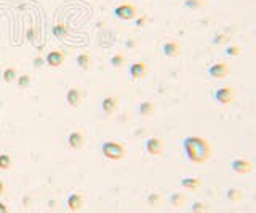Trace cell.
<instances>
[{
  "instance_id": "18",
  "label": "cell",
  "mask_w": 256,
  "mask_h": 213,
  "mask_svg": "<svg viewBox=\"0 0 256 213\" xmlns=\"http://www.w3.org/2000/svg\"><path fill=\"white\" fill-rule=\"evenodd\" d=\"M141 112H142V114L150 112V104H149V102H144V104L141 106Z\"/></svg>"
},
{
  "instance_id": "19",
  "label": "cell",
  "mask_w": 256,
  "mask_h": 213,
  "mask_svg": "<svg viewBox=\"0 0 256 213\" xmlns=\"http://www.w3.org/2000/svg\"><path fill=\"white\" fill-rule=\"evenodd\" d=\"M28 38H29V40H36V29H34V28H30V29H29Z\"/></svg>"
},
{
  "instance_id": "11",
  "label": "cell",
  "mask_w": 256,
  "mask_h": 213,
  "mask_svg": "<svg viewBox=\"0 0 256 213\" xmlns=\"http://www.w3.org/2000/svg\"><path fill=\"white\" fill-rule=\"evenodd\" d=\"M0 168L2 170L12 168V159L8 154H0Z\"/></svg>"
},
{
  "instance_id": "20",
  "label": "cell",
  "mask_w": 256,
  "mask_h": 213,
  "mask_svg": "<svg viewBox=\"0 0 256 213\" xmlns=\"http://www.w3.org/2000/svg\"><path fill=\"white\" fill-rule=\"evenodd\" d=\"M34 64H36L37 68H40V66L44 64V58H42V56H37V58L34 60Z\"/></svg>"
},
{
  "instance_id": "7",
  "label": "cell",
  "mask_w": 256,
  "mask_h": 213,
  "mask_svg": "<svg viewBox=\"0 0 256 213\" xmlns=\"http://www.w3.org/2000/svg\"><path fill=\"white\" fill-rule=\"evenodd\" d=\"M68 102H69V106H72V108H77L78 106V102H80V100H82V93H80V90L78 88H70L69 92H68Z\"/></svg>"
},
{
  "instance_id": "16",
  "label": "cell",
  "mask_w": 256,
  "mask_h": 213,
  "mask_svg": "<svg viewBox=\"0 0 256 213\" xmlns=\"http://www.w3.org/2000/svg\"><path fill=\"white\" fill-rule=\"evenodd\" d=\"M192 212H194V213H204L205 212V205L194 204V205H192Z\"/></svg>"
},
{
  "instance_id": "22",
  "label": "cell",
  "mask_w": 256,
  "mask_h": 213,
  "mask_svg": "<svg viewBox=\"0 0 256 213\" xmlns=\"http://www.w3.org/2000/svg\"><path fill=\"white\" fill-rule=\"evenodd\" d=\"M4 192V184H2V181H0V194Z\"/></svg>"
},
{
  "instance_id": "21",
  "label": "cell",
  "mask_w": 256,
  "mask_h": 213,
  "mask_svg": "<svg viewBox=\"0 0 256 213\" xmlns=\"http://www.w3.org/2000/svg\"><path fill=\"white\" fill-rule=\"evenodd\" d=\"M0 213H8L6 207H5V205H4L2 202H0Z\"/></svg>"
},
{
  "instance_id": "10",
  "label": "cell",
  "mask_w": 256,
  "mask_h": 213,
  "mask_svg": "<svg viewBox=\"0 0 256 213\" xmlns=\"http://www.w3.org/2000/svg\"><path fill=\"white\" fill-rule=\"evenodd\" d=\"M77 64H78L80 69H88V64H90V54L80 53L77 56Z\"/></svg>"
},
{
  "instance_id": "9",
  "label": "cell",
  "mask_w": 256,
  "mask_h": 213,
  "mask_svg": "<svg viewBox=\"0 0 256 213\" xmlns=\"http://www.w3.org/2000/svg\"><path fill=\"white\" fill-rule=\"evenodd\" d=\"M130 72H132V76L133 77H142L144 74H146V68H144V64L142 62H138V64H133L132 68H130Z\"/></svg>"
},
{
  "instance_id": "15",
  "label": "cell",
  "mask_w": 256,
  "mask_h": 213,
  "mask_svg": "<svg viewBox=\"0 0 256 213\" xmlns=\"http://www.w3.org/2000/svg\"><path fill=\"white\" fill-rule=\"evenodd\" d=\"M18 84H20V86H28V85L30 84V77H29L28 74L21 76V77L18 78Z\"/></svg>"
},
{
  "instance_id": "12",
  "label": "cell",
  "mask_w": 256,
  "mask_h": 213,
  "mask_svg": "<svg viewBox=\"0 0 256 213\" xmlns=\"http://www.w3.org/2000/svg\"><path fill=\"white\" fill-rule=\"evenodd\" d=\"M14 77H16V70H14V68H6L5 70H4V80L5 82H13L14 80Z\"/></svg>"
},
{
  "instance_id": "1",
  "label": "cell",
  "mask_w": 256,
  "mask_h": 213,
  "mask_svg": "<svg viewBox=\"0 0 256 213\" xmlns=\"http://www.w3.org/2000/svg\"><path fill=\"white\" fill-rule=\"evenodd\" d=\"M102 154L106 159H110V160H118L122 159L125 156V149L122 144L118 143H114V141H108V143L102 144Z\"/></svg>"
},
{
  "instance_id": "14",
  "label": "cell",
  "mask_w": 256,
  "mask_h": 213,
  "mask_svg": "<svg viewBox=\"0 0 256 213\" xmlns=\"http://www.w3.org/2000/svg\"><path fill=\"white\" fill-rule=\"evenodd\" d=\"M110 64L116 66V68L122 66L124 64V54H114V56L110 58Z\"/></svg>"
},
{
  "instance_id": "4",
  "label": "cell",
  "mask_w": 256,
  "mask_h": 213,
  "mask_svg": "<svg viewBox=\"0 0 256 213\" xmlns=\"http://www.w3.org/2000/svg\"><path fill=\"white\" fill-rule=\"evenodd\" d=\"M117 108H118V100L116 96H108L102 100V111L106 114L109 116L114 114L117 111Z\"/></svg>"
},
{
  "instance_id": "3",
  "label": "cell",
  "mask_w": 256,
  "mask_h": 213,
  "mask_svg": "<svg viewBox=\"0 0 256 213\" xmlns=\"http://www.w3.org/2000/svg\"><path fill=\"white\" fill-rule=\"evenodd\" d=\"M46 62H48V66H52V68H60L64 62V53L60 50L50 52L46 54Z\"/></svg>"
},
{
  "instance_id": "8",
  "label": "cell",
  "mask_w": 256,
  "mask_h": 213,
  "mask_svg": "<svg viewBox=\"0 0 256 213\" xmlns=\"http://www.w3.org/2000/svg\"><path fill=\"white\" fill-rule=\"evenodd\" d=\"M69 34V29L66 24H62V22H58L56 26H53V36L54 37H66Z\"/></svg>"
},
{
  "instance_id": "5",
  "label": "cell",
  "mask_w": 256,
  "mask_h": 213,
  "mask_svg": "<svg viewBox=\"0 0 256 213\" xmlns=\"http://www.w3.org/2000/svg\"><path fill=\"white\" fill-rule=\"evenodd\" d=\"M82 205H84V197L80 196V194H72V196H69V199H68V207H69V210L78 212L80 208H82Z\"/></svg>"
},
{
  "instance_id": "17",
  "label": "cell",
  "mask_w": 256,
  "mask_h": 213,
  "mask_svg": "<svg viewBox=\"0 0 256 213\" xmlns=\"http://www.w3.org/2000/svg\"><path fill=\"white\" fill-rule=\"evenodd\" d=\"M182 186H186V188H192V189H194L196 186H197V181H194V180H184L182 181Z\"/></svg>"
},
{
  "instance_id": "2",
  "label": "cell",
  "mask_w": 256,
  "mask_h": 213,
  "mask_svg": "<svg viewBox=\"0 0 256 213\" xmlns=\"http://www.w3.org/2000/svg\"><path fill=\"white\" fill-rule=\"evenodd\" d=\"M114 14H116L117 18H120V20H132V18H134L136 10H134L133 5L125 4V5L117 6V8L114 10Z\"/></svg>"
},
{
  "instance_id": "13",
  "label": "cell",
  "mask_w": 256,
  "mask_h": 213,
  "mask_svg": "<svg viewBox=\"0 0 256 213\" xmlns=\"http://www.w3.org/2000/svg\"><path fill=\"white\" fill-rule=\"evenodd\" d=\"M148 149H149V152H152V154H158V151H160V141L158 140H149Z\"/></svg>"
},
{
  "instance_id": "6",
  "label": "cell",
  "mask_w": 256,
  "mask_h": 213,
  "mask_svg": "<svg viewBox=\"0 0 256 213\" xmlns=\"http://www.w3.org/2000/svg\"><path fill=\"white\" fill-rule=\"evenodd\" d=\"M85 143V138L84 135L80 132H72L70 135H69V146L72 149H78V148H82Z\"/></svg>"
}]
</instances>
